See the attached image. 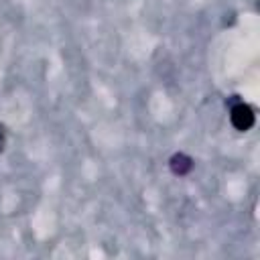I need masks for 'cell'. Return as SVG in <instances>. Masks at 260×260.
I'll use <instances>...</instances> for the list:
<instances>
[{
  "instance_id": "obj_1",
  "label": "cell",
  "mask_w": 260,
  "mask_h": 260,
  "mask_svg": "<svg viewBox=\"0 0 260 260\" xmlns=\"http://www.w3.org/2000/svg\"><path fill=\"white\" fill-rule=\"evenodd\" d=\"M230 118H232V124H234L238 130H242V132H246V130L252 128V124H254V112H252V108L246 106V104L234 106Z\"/></svg>"
},
{
  "instance_id": "obj_2",
  "label": "cell",
  "mask_w": 260,
  "mask_h": 260,
  "mask_svg": "<svg viewBox=\"0 0 260 260\" xmlns=\"http://www.w3.org/2000/svg\"><path fill=\"white\" fill-rule=\"evenodd\" d=\"M191 167H193V160L187 154H175L171 158V171L175 175H185V173L191 171Z\"/></svg>"
},
{
  "instance_id": "obj_3",
  "label": "cell",
  "mask_w": 260,
  "mask_h": 260,
  "mask_svg": "<svg viewBox=\"0 0 260 260\" xmlns=\"http://www.w3.org/2000/svg\"><path fill=\"white\" fill-rule=\"evenodd\" d=\"M2 130H4V128L0 126V150L4 148V132H2Z\"/></svg>"
}]
</instances>
